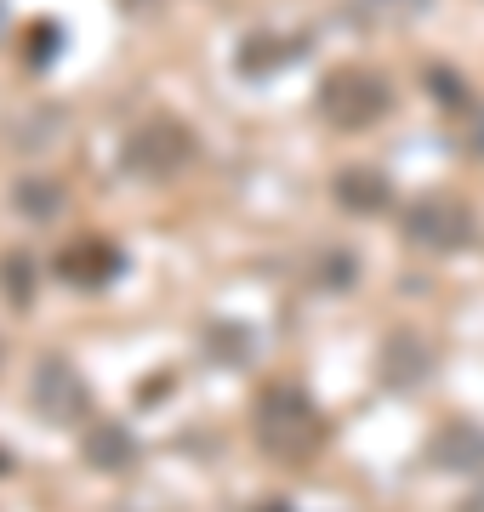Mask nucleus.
<instances>
[{
	"label": "nucleus",
	"instance_id": "obj_6",
	"mask_svg": "<svg viewBox=\"0 0 484 512\" xmlns=\"http://www.w3.org/2000/svg\"><path fill=\"white\" fill-rule=\"evenodd\" d=\"M336 194H342V205H354V211H382V200H388V188H382L376 171H348L336 183Z\"/></svg>",
	"mask_w": 484,
	"mask_h": 512
},
{
	"label": "nucleus",
	"instance_id": "obj_8",
	"mask_svg": "<svg viewBox=\"0 0 484 512\" xmlns=\"http://www.w3.org/2000/svg\"><path fill=\"white\" fill-rule=\"evenodd\" d=\"M467 450H473V456H484V439H473L467 427H456V433H439V450H433V456H439V461H456V467H462Z\"/></svg>",
	"mask_w": 484,
	"mask_h": 512
},
{
	"label": "nucleus",
	"instance_id": "obj_4",
	"mask_svg": "<svg viewBox=\"0 0 484 512\" xmlns=\"http://www.w3.org/2000/svg\"><path fill=\"white\" fill-rule=\"evenodd\" d=\"M405 234L422 245V251H462L467 234H473V217H467L456 200H428V205H416L405 217Z\"/></svg>",
	"mask_w": 484,
	"mask_h": 512
},
{
	"label": "nucleus",
	"instance_id": "obj_9",
	"mask_svg": "<svg viewBox=\"0 0 484 512\" xmlns=\"http://www.w3.org/2000/svg\"><path fill=\"white\" fill-rule=\"evenodd\" d=\"M6 291H12V302H18V308L29 302V296H35V291H29V279H23V262H18V256L6 262Z\"/></svg>",
	"mask_w": 484,
	"mask_h": 512
},
{
	"label": "nucleus",
	"instance_id": "obj_5",
	"mask_svg": "<svg viewBox=\"0 0 484 512\" xmlns=\"http://www.w3.org/2000/svg\"><path fill=\"white\" fill-rule=\"evenodd\" d=\"M131 160L143 171H171V165L188 160V131L177 120H149V126L131 137Z\"/></svg>",
	"mask_w": 484,
	"mask_h": 512
},
{
	"label": "nucleus",
	"instance_id": "obj_3",
	"mask_svg": "<svg viewBox=\"0 0 484 512\" xmlns=\"http://www.w3.org/2000/svg\"><path fill=\"white\" fill-rule=\"evenodd\" d=\"M29 399L46 421H75L86 410V382H80V370L69 359H40L35 365V382H29Z\"/></svg>",
	"mask_w": 484,
	"mask_h": 512
},
{
	"label": "nucleus",
	"instance_id": "obj_7",
	"mask_svg": "<svg viewBox=\"0 0 484 512\" xmlns=\"http://www.w3.org/2000/svg\"><path fill=\"white\" fill-rule=\"evenodd\" d=\"M126 456H131V444L120 427H97L92 439H86V461H97V467H120Z\"/></svg>",
	"mask_w": 484,
	"mask_h": 512
},
{
	"label": "nucleus",
	"instance_id": "obj_2",
	"mask_svg": "<svg viewBox=\"0 0 484 512\" xmlns=\"http://www.w3.org/2000/svg\"><path fill=\"white\" fill-rule=\"evenodd\" d=\"M319 103H325V114H331L336 126H371L388 109V86L371 69H336L325 80V97Z\"/></svg>",
	"mask_w": 484,
	"mask_h": 512
},
{
	"label": "nucleus",
	"instance_id": "obj_1",
	"mask_svg": "<svg viewBox=\"0 0 484 512\" xmlns=\"http://www.w3.org/2000/svg\"><path fill=\"white\" fill-rule=\"evenodd\" d=\"M257 439L280 461H302L319 450V416L297 387H268L257 399Z\"/></svg>",
	"mask_w": 484,
	"mask_h": 512
}]
</instances>
